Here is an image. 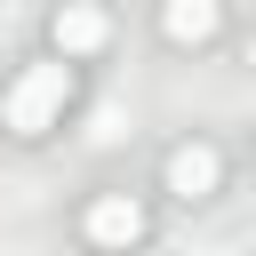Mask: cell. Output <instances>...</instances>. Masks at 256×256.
<instances>
[{
  "label": "cell",
  "mask_w": 256,
  "mask_h": 256,
  "mask_svg": "<svg viewBox=\"0 0 256 256\" xmlns=\"http://www.w3.org/2000/svg\"><path fill=\"white\" fill-rule=\"evenodd\" d=\"M64 104H72V64H24L16 88L0 96V120H8V136H48Z\"/></svg>",
  "instance_id": "6da1fadb"
},
{
  "label": "cell",
  "mask_w": 256,
  "mask_h": 256,
  "mask_svg": "<svg viewBox=\"0 0 256 256\" xmlns=\"http://www.w3.org/2000/svg\"><path fill=\"white\" fill-rule=\"evenodd\" d=\"M80 232H88L96 248H136V240H144V200H136V192H96L88 216H80Z\"/></svg>",
  "instance_id": "7a4b0ae2"
},
{
  "label": "cell",
  "mask_w": 256,
  "mask_h": 256,
  "mask_svg": "<svg viewBox=\"0 0 256 256\" xmlns=\"http://www.w3.org/2000/svg\"><path fill=\"white\" fill-rule=\"evenodd\" d=\"M216 176H224V160H216L208 144H176V152L160 160V184H168L176 200H208V192H216Z\"/></svg>",
  "instance_id": "3957f363"
},
{
  "label": "cell",
  "mask_w": 256,
  "mask_h": 256,
  "mask_svg": "<svg viewBox=\"0 0 256 256\" xmlns=\"http://www.w3.org/2000/svg\"><path fill=\"white\" fill-rule=\"evenodd\" d=\"M48 40H56V56H96V48L112 40V16H104V8H56Z\"/></svg>",
  "instance_id": "277c9868"
},
{
  "label": "cell",
  "mask_w": 256,
  "mask_h": 256,
  "mask_svg": "<svg viewBox=\"0 0 256 256\" xmlns=\"http://www.w3.org/2000/svg\"><path fill=\"white\" fill-rule=\"evenodd\" d=\"M216 24H224V16H216V0H176V8L160 16V32H168L176 48H200V40H216Z\"/></svg>",
  "instance_id": "5b68a950"
},
{
  "label": "cell",
  "mask_w": 256,
  "mask_h": 256,
  "mask_svg": "<svg viewBox=\"0 0 256 256\" xmlns=\"http://www.w3.org/2000/svg\"><path fill=\"white\" fill-rule=\"evenodd\" d=\"M248 64H256V32H248Z\"/></svg>",
  "instance_id": "8992f818"
}]
</instances>
